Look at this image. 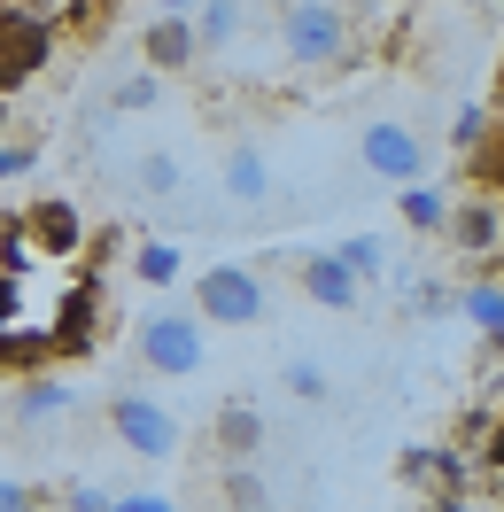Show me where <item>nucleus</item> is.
<instances>
[{"instance_id": "4be33fe9", "label": "nucleus", "mask_w": 504, "mask_h": 512, "mask_svg": "<svg viewBox=\"0 0 504 512\" xmlns=\"http://www.w3.org/2000/svg\"><path fill=\"white\" fill-rule=\"evenodd\" d=\"M156 101H163V78H156V70H125V78L109 86V109H117V117H132V109H156Z\"/></svg>"}, {"instance_id": "f257e3e1", "label": "nucleus", "mask_w": 504, "mask_h": 512, "mask_svg": "<svg viewBox=\"0 0 504 512\" xmlns=\"http://www.w3.org/2000/svg\"><path fill=\"white\" fill-rule=\"evenodd\" d=\"M280 55L295 70L349 63V8L342 0H280Z\"/></svg>"}, {"instance_id": "bb28decb", "label": "nucleus", "mask_w": 504, "mask_h": 512, "mask_svg": "<svg viewBox=\"0 0 504 512\" xmlns=\"http://www.w3.org/2000/svg\"><path fill=\"white\" fill-rule=\"evenodd\" d=\"M264 505H272V489L249 466H225V512H264Z\"/></svg>"}, {"instance_id": "7c9ffc66", "label": "nucleus", "mask_w": 504, "mask_h": 512, "mask_svg": "<svg viewBox=\"0 0 504 512\" xmlns=\"http://www.w3.org/2000/svg\"><path fill=\"white\" fill-rule=\"evenodd\" d=\"M47 505V489H32V481H0V512H39Z\"/></svg>"}, {"instance_id": "20e7f679", "label": "nucleus", "mask_w": 504, "mask_h": 512, "mask_svg": "<svg viewBox=\"0 0 504 512\" xmlns=\"http://www.w3.org/2000/svg\"><path fill=\"white\" fill-rule=\"evenodd\" d=\"M55 39H63V16L0 8V94H24V78H39L55 63Z\"/></svg>"}, {"instance_id": "7ed1b4c3", "label": "nucleus", "mask_w": 504, "mask_h": 512, "mask_svg": "<svg viewBox=\"0 0 504 512\" xmlns=\"http://www.w3.org/2000/svg\"><path fill=\"white\" fill-rule=\"evenodd\" d=\"M272 295L256 280V264H210L194 272V319L202 326H264Z\"/></svg>"}, {"instance_id": "412c9836", "label": "nucleus", "mask_w": 504, "mask_h": 512, "mask_svg": "<svg viewBox=\"0 0 504 512\" xmlns=\"http://www.w3.org/2000/svg\"><path fill=\"white\" fill-rule=\"evenodd\" d=\"M179 272H187V264H179L171 241H140V249H132V280H148V288H171Z\"/></svg>"}, {"instance_id": "9b49d317", "label": "nucleus", "mask_w": 504, "mask_h": 512, "mask_svg": "<svg viewBox=\"0 0 504 512\" xmlns=\"http://www.w3.org/2000/svg\"><path fill=\"white\" fill-rule=\"evenodd\" d=\"M24 233H32V249H39V256H78V249H86V218L70 210L63 194L32 202V210H24Z\"/></svg>"}, {"instance_id": "a211bd4d", "label": "nucleus", "mask_w": 504, "mask_h": 512, "mask_svg": "<svg viewBox=\"0 0 504 512\" xmlns=\"http://www.w3.org/2000/svg\"><path fill=\"white\" fill-rule=\"evenodd\" d=\"M489 132H497V109H489V101H466V109L450 117V156L473 163L481 148H489Z\"/></svg>"}, {"instance_id": "f704fd0d", "label": "nucleus", "mask_w": 504, "mask_h": 512, "mask_svg": "<svg viewBox=\"0 0 504 512\" xmlns=\"http://www.w3.org/2000/svg\"><path fill=\"white\" fill-rule=\"evenodd\" d=\"M16 303H24V280L0 272V334H16Z\"/></svg>"}, {"instance_id": "ddd939ff", "label": "nucleus", "mask_w": 504, "mask_h": 512, "mask_svg": "<svg viewBox=\"0 0 504 512\" xmlns=\"http://www.w3.org/2000/svg\"><path fill=\"white\" fill-rule=\"evenodd\" d=\"M295 280H303V295H311V303H326V311H349V303H357V288H365V280H357L334 249L303 256V264H295Z\"/></svg>"}, {"instance_id": "f3484780", "label": "nucleus", "mask_w": 504, "mask_h": 512, "mask_svg": "<svg viewBox=\"0 0 504 512\" xmlns=\"http://www.w3.org/2000/svg\"><path fill=\"white\" fill-rule=\"evenodd\" d=\"M55 412H70V388L55 381V373L16 381V419H24V427H39V419H55Z\"/></svg>"}, {"instance_id": "39448f33", "label": "nucleus", "mask_w": 504, "mask_h": 512, "mask_svg": "<svg viewBox=\"0 0 504 512\" xmlns=\"http://www.w3.org/2000/svg\"><path fill=\"white\" fill-rule=\"evenodd\" d=\"M357 156H365V171L388 179L396 194L427 179V148H419V132H411L404 117H373V125L357 132Z\"/></svg>"}, {"instance_id": "e433bc0d", "label": "nucleus", "mask_w": 504, "mask_h": 512, "mask_svg": "<svg viewBox=\"0 0 504 512\" xmlns=\"http://www.w3.org/2000/svg\"><path fill=\"white\" fill-rule=\"evenodd\" d=\"M489 109L504 117V55H497V86H489Z\"/></svg>"}, {"instance_id": "cd10ccee", "label": "nucleus", "mask_w": 504, "mask_h": 512, "mask_svg": "<svg viewBox=\"0 0 504 512\" xmlns=\"http://www.w3.org/2000/svg\"><path fill=\"white\" fill-rule=\"evenodd\" d=\"M287 396H303V404H326V396H334V381H326V365H311V357H295V365H287Z\"/></svg>"}, {"instance_id": "4c0bfd02", "label": "nucleus", "mask_w": 504, "mask_h": 512, "mask_svg": "<svg viewBox=\"0 0 504 512\" xmlns=\"http://www.w3.org/2000/svg\"><path fill=\"white\" fill-rule=\"evenodd\" d=\"M435 512H481V505H473V497H442Z\"/></svg>"}, {"instance_id": "4468645a", "label": "nucleus", "mask_w": 504, "mask_h": 512, "mask_svg": "<svg viewBox=\"0 0 504 512\" xmlns=\"http://www.w3.org/2000/svg\"><path fill=\"white\" fill-rule=\"evenodd\" d=\"M225 194H233V202H264V194H272L264 148H249V140H233V148H225Z\"/></svg>"}, {"instance_id": "c9c22d12", "label": "nucleus", "mask_w": 504, "mask_h": 512, "mask_svg": "<svg viewBox=\"0 0 504 512\" xmlns=\"http://www.w3.org/2000/svg\"><path fill=\"white\" fill-rule=\"evenodd\" d=\"M117 512H179L171 497H148V489H132V497H117Z\"/></svg>"}, {"instance_id": "72a5a7b5", "label": "nucleus", "mask_w": 504, "mask_h": 512, "mask_svg": "<svg viewBox=\"0 0 504 512\" xmlns=\"http://www.w3.org/2000/svg\"><path fill=\"white\" fill-rule=\"evenodd\" d=\"M63 512H117L109 489H63Z\"/></svg>"}, {"instance_id": "5701e85b", "label": "nucleus", "mask_w": 504, "mask_h": 512, "mask_svg": "<svg viewBox=\"0 0 504 512\" xmlns=\"http://www.w3.org/2000/svg\"><path fill=\"white\" fill-rule=\"evenodd\" d=\"M132 179H140V194H179V179H187V171H179V156H171V148H148V156L132 163Z\"/></svg>"}, {"instance_id": "6ab92c4d", "label": "nucleus", "mask_w": 504, "mask_h": 512, "mask_svg": "<svg viewBox=\"0 0 504 512\" xmlns=\"http://www.w3.org/2000/svg\"><path fill=\"white\" fill-rule=\"evenodd\" d=\"M241 16H249V0H202V8H194L202 47H210V55H218V47H233V39H241Z\"/></svg>"}, {"instance_id": "423d86ee", "label": "nucleus", "mask_w": 504, "mask_h": 512, "mask_svg": "<svg viewBox=\"0 0 504 512\" xmlns=\"http://www.w3.org/2000/svg\"><path fill=\"white\" fill-rule=\"evenodd\" d=\"M101 412H109V435H117L132 458H179V419L163 412V404H148V396H109Z\"/></svg>"}, {"instance_id": "f03ea898", "label": "nucleus", "mask_w": 504, "mask_h": 512, "mask_svg": "<svg viewBox=\"0 0 504 512\" xmlns=\"http://www.w3.org/2000/svg\"><path fill=\"white\" fill-rule=\"evenodd\" d=\"M202 319L194 311H140V326H132V357L148 365V373H163V381H187V373H202Z\"/></svg>"}, {"instance_id": "0eeeda50", "label": "nucleus", "mask_w": 504, "mask_h": 512, "mask_svg": "<svg viewBox=\"0 0 504 512\" xmlns=\"http://www.w3.org/2000/svg\"><path fill=\"white\" fill-rule=\"evenodd\" d=\"M202 63V32H194V16H156V24H140V70H156V78H179V70Z\"/></svg>"}, {"instance_id": "2f4dec72", "label": "nucleus", "mask_w": 504, "mask_h": 512, "mask_svg": "<svg viewBox=\"0 0 504 512\" xmlns=\"http://www.w3.org/2000/svg\"><path fill=\"white\" fill-rule=\"evenodd\" d=\"M411 311H458V288L427 280V288H411Z\"/></svg>"}, {"instance_id": "9d476101", "label": "nucleus", "mask_w": 504, "mask_h": 512, "mask_svg": "<svg viewBox=\"0 0 504 512\" xmlns=\"http://www.w3.org/2000/svg\"><path fill=\"white\" fill-rule=\"evenodd\" d=\"M396 474L442 505V497H466V489H473V458H458V450H404V458H396Z\"/></svg>"}, {"instance_id": "6e6552de", "label": "nucleus", "mask_w": 504, "mask_h": 512, "mask_svg": "<svg viewBox=\"0 0 504 512\" xmlns=\"http://www.w3.org/2000/svg\"><path fill=\"white\" fill-rule=\"evenodd\" d=\"M458 256H497L504 249V202L497 194H458V210H450V233H442Z\"/></svg>"}, {"instance_id": "c85d7f7f", "label": "nucleus", "mask_w": 504, "mask_h": 512, "mask_svg": "<svg viewBox=\"0 0 504 512\" xmlns=\"http://www.w3.org/2000/svg\"><path fill=\"white\" fill-rule=\"evenodd\" d=\"M63 32L101 39V32H109V0H70V8H63Z\"/></svg>"}, {"instance_id": "c756f323", "label": "nucleus", "mask_w": 504, "mask_h": 512, "mask_svg": "<svg viewBox=\"0 0 504 512\" xmlns=\"http://www.w3.org/2000/svg\"><path fill=\"white\" fill-rule=\"evenodd\" d=\"M32 163H39V148H32V140H0V187H8V179H24Z\"/></svg>"}, {"instance_id": "2eb2a0df", "label": "nucleus", "mask_w": 504, "mask_h": 512, "mask_svg": "<svg viewBox=\"0 0 504 512\" xmlns=\"http://www.w3.org/2000/svg\"><path fill=\"white\" fill-rule=\"evenodd\" d=\"M450 210H458V202H450L442 187H427V179L396 194V218H404L411 233H450Z\"/></svg>"}, {"instance_id": "b1692460", "label": "nucleus", "mask_w": 504, "mask_h": 512, "mask_svg": "<svg viewBox=\"0 0 504 512\" xmlns=\"http://www.w3.org/2000/svg\"><path fill=\"white\" fill-rule=\"evenodd\" d=\"M32 233H24V210H16V218H0V272H8V280H24V272H32Z\"/></svg>"}, {"instance_id": "473e14b6", "label": "nucleus", "mask_w": 504, "mask_h": 512, "mask_svg": "<svg viewBox=\"0 0 504 512\" xmlns=\"http://www.w3.org/2000/svg\"><path fill=\"white\" fill-rule=\"evenodd\" d=\"M481 474H504V412L489 419V443H481V458H473Z\"/></svg>"}, {"instance_id": "393cba45", "label": "nucleus", "mask_w": 504, "mask_h": 512, "mask_svg": "<svg viewBox=\"0 0 504 512\" xmlns=\"http://www.w3.org/2000/svg\"><path fill=\"white\" fill-rule=\"evenodd\" d=\"M334 256H342L357 280H380V272H388V241H380V233H357V241H342Z\"/></svg>"}, {"instance_id": "1a4fd4ad", "label": "nucleus", "mask_w": 504, "mask_h": 512, "mask_svg": "<svg viewBox=\"0 0 504 512\" xmlns=\"http://www.w3.org/2000/svg\"><path fill=\"white\" fill-rule=\"evenodd\" d=\"M94 326H101V288H94V272H86V280L63 288V311H55V326H47V334H55V357H86L101 342Z\"/></svg>"}, {"instance_id": "dca6fc26", "label": "nucleus", "mask_w": 504, "mask_h": 512, "mask_svg": "<svg viewBox=\"0 0 504 512\" xmlns=\"http://www.w3.org/2000/svg\"><path fill=\"white\" fill-rule=\"evenodd\" d=\"M47 357H55V334H47V326H16V334H0V373H24V381H32Z\"/></svg>"}, {"instance_id": "a878e982", "label": "nucleus", "mask_w": 504, "mask_h": 512, "mask_svg": "<svg viewBox=\"0 0 504 512\" xmlns=\"http://www.w3.org/2000/svg\"><path fill=\"white\" fill-rule=\"evenodd\" d=\"M466 171H473V187H481V194H497V202H504V117H497L489 148H481V156H473Z\"/></svg>"}, {"instance_id": "f8f14e48", "label": "nucleus", "mask_w": 504, "mask_h": 512, "mask_svg": "<svg viewBox=\"0 0 504 512\" xmlns=\"http://www.w3.org/2000/svg\"><path fill=\"white\" fill-rule=\"evenodd\" d=\"M210 450H218L225 466H249L256 450H264V412H256V404H218V419H210Z\"/></svg>"}, {"instance_id": "aec40b11", "label": "nucleus", "mask_w": 504, "mask_h": 512, "mask_svg": "<svg viewBox=\"0 0 504 512\" xmlns=\"http://www.w3.org/2000/svg\"><path fill=\"white\" fill-rule=\"evenodd\" d=\"M458 311H466V319L489 334V350L504 357V288H489V280H481V288H458Z\"/></svg>"}]
</instances>
